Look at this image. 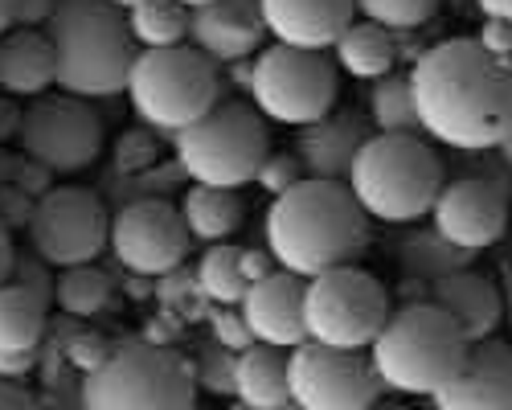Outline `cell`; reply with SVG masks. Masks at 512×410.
Here are the masks:
<instances>
[{
    "mask_svg": "<svg viewBox=\"0 0 512 410\" xmlns=\"http://www.w3.org/2000/svg\"><path fill=\"white\" fill-rule=\"evenodd\" d=\"M369 410H410V406H402V402H373Z\"/></svg>",
    "mask_w": 512,
    "mask_h": 410,
    "instance_id": "816d5d0a",
    "label": "cell"
},
{
    "mask_svg": "<svg viewBox=\"0 0 512 410\" xmlns=\"http://www.w3.org/2000/svg\"><path fill=\"white\" fill-rule=\"evenodd\" d=\"M267 25L259 0H209L201 9H189V46L218 62H246L263 50Z\"/></svg>",
    "mask_w": 512,
    "mask_h": 410,
    "instance_id": "e0dca14e",
    "label": "cell"
},
{
    "mask_svg": "<svg viewBox=\"0 0 512 410\" xmlns=\"http://www.w3.org/2000/svg\"><path fill=\"white\" fill-rule=\"evenodd\" d=\"M476 41L496 58H512V25H504V21H484Z\"/></svg>",
    "mask_w": 512,
    "mask_h": 410,
    "instance_id": "7bdbcfd3",
    "label": "cell"
},
{
    "mask_svg": "<svg viewBox=\"0 0 512 410\" xmlns=\"http://www.w3.org/2000/svg\"><path fill=\"white\" fill-rule=\"evenodd\" d=\"M287 390L304 410H369L386 386L377 382L369 353L328 349L304 341L287 353Z\"/></svg>",
    "mask_w": 512,
    "mask_h": 410,
    "instance_id": "4fadbf2b",
    "label": "cell"
},
{
    "mask_svg": "<svg viewBox=\"0 0 512 410\" xmlns=\"http://www.w3.org/2000/svg\"><path fill=\"white\" fill-rule=\"evenodd\" d=\"M58 0H9V29H46Z\"/></svg>",
    "mask_w": 512,
    "mask_h": 410,
    "instance_id": "b9f144b4",
    "label": "cell"
},
{
    "mask_svg": "<svg viewBox=\"0 0 512 410\" xmlns=\"http://www.w3.org/2000/svg\"><path fill=\"white\" fill-rule=\"evenodd\" d=\"M111 214L95 189L54 185L33 201V218L25 226L29 251L54 271L95 263L107 251Z\"/></svg>",
    "mask_w": 512,
    "mask_h": 410,
    "instance_id": "7c38bea8",
    "label": "cell"
},
{
    "mask_svg": "<svg viewBox=\"0 0 512 410\" xmlns=\"http://www.w3.org/2000/svg\"><path fill=\"white\" fill-rule=\"evenodd\" d=\"M263 238L279 271L312 279L361 259L369 246V218L353 201L349 185L304 177L295 189L271 201Z\"/></svg>",
    "mask_w": 512,
    "mask_h": 410,
    "instance_id": "7a4b0ae2",
    "label": "cell"
},
{
    "mask_svg": "<svg viewBox=\"0 0 512 410\" xmlns=\"http://www.w3.org/2000/svg\"><path fill=\"white\" fill-rule=\"evenodd\" d=\"M115 283L99 263H82L66 267L54 275V308L70 320H91L111 304Z\"/></svg>",
    "mask_w": 512,
    "mask_h": 410,
    "instance_id": "f546056e",
    "label": "cell"
},
{
    "mask_svg": "<svg viewBox=\"0 0 512 410\" xmlns=\"http://www.w3.org/2000/svg\"><path fill=\"white\" fill-rule=\"evenodd\" d=\"M279 410H304V406H295V402H287V406H279Z\"/></svg>",
    "mask_w": 512,
    "mask_h": 410,
    "instance_id": "11a10c76",
    "label": "cell"
},
{
    "mask_svg": "<svg viewBox=\"0 0 512 410\" xmlns=\"http://www.w3.org/2000/svg\"><path fill=\"white\" fill-rule=\"evenodd\" d=\"M254 181H259V189H263V193L283 197L287 189H295V185L304 181V169H300V160H295L291 152H275V156H267V160L259 164V173H254Z\"/></svg>",
    "mask_w": 512,
    "mask_h": 410,
    "instance_id": "f35d334b",
    "label": "cell"
},
{
    "mask_svg": "<svg viewBox=\"0 0 512 410\" xmlns=\"http://www.w3.org/2000/svg\"><path fill=\"white\" fill-rule=\"evenodd\" d=\"M193 410H197V406H193Z\"/></svg>",
    "mask_w": 512,
    "mask_h": 410,
    "instance_id": "6f0895ef",
    "label": "cell"
},
{
    "mask_svg": "<svg viewBox=\"0 0 512 410\" xmlns=\"http://www.w3.org/2000/svg\"><path fill=\"white\" fill-rule=\"evenodd\" d=\"M447 164L418 136H369L349 169V193L369 222L410 226L431 214Z\"/></svg>",
    "mask_w": 512,
    "mask_h": 410,
    "instance_id": "277c9868",
    "label": "cell"
},
{
    "mask_svg": "<svg viewBox=\"0 0 512 410\" xmlns=\"http://www.w3.org/2000/svg\"><path fill=\"white\" fill-rule=\"evenodd\" d=\"M111 210L119 205H132V201H173L177 193H185V173L177 160H160L144 173H115L107 169L99 189H95Z\"/></svg>",
    "mask_w": 512,
    "mask_h": 410,
    "instance_id": "83f0119b",
    "label": "cell"
},
{
    "mask_svg": "<svg viewBox=\"0 0 512 410\" xmlns=\"http://www.w3.org/2000/svg\"><path fill=\"white\" fill-rule=\"evenodd\" d=\"M193 279H197L201 296H205L209 304H218V308L242 304L246 287H250L246 275H242V246H234V242H213V246H205V255H201Z\"/></svg>",
    "mask_w": 512,
    "mask_h": 410,
    "instance_id": "1f68e13d",
    "label": "cell"
},
{
    "mask_svg": "<svg viewBox=\"0 0 512 410\" xmlns=\"http://www.w3.org/2000/svg\"><path fill=\"white\" fill-rule=\"evenodd\" d=\"M181 9H201V5H209V0H177Z\"/></svg>",
    "mask_w": 512,
    "mask_h": 410,
    "instance_id": "db71d44e",
    "label": "cell"
},
{
    "mask_svg": "<svg viewBox=\"0 0 512 410\" xmlns=\"http://www.w3.org/2000/svg\"><path fill=\"white\" fill-rule=\"evenodd\" d=\"M0 410H41V402L17 382H0Z\"/></svg>",
    "mask_w": 512,
    "mask_h": 410,
    "instance_id": "bcb514c9",
    "label": "cell"
},
{
    "mask_svg": "<svg viewBox=\"0 0 512 410\" xmlns=\"http://www.w3.org/2000/svg\"><path fill=\"white\" fill-rule=\"evenodd\" d=\"M496 156H500V160L508 164V169H512V132H508V136H504V140L496 144Z\"/></svg>",
    "mask_w": 512,
    "mask_h": 410,
    "instance_id": "681fc988",
    "label": "cell"
},
{
    "mask_svg": "<svg viewBox=\"0 0 512 410\" xmlns=\"http://www.w3.org/2000/svg\"><path fill=\"white\" fill-rule=\"evenodd\" d=\"M271 271H279V267H275L267 246H242V275H246V283H259Z\"/></svg>",
    "mask_w": 512,
    "mask_h": 410,
    "instance_id": "ee69618b",
    "label": "cell"
},
{
    "mask_svg": "<svg viewBox=\"0 0 512 410\" xmlns=\"http://www.w3.org/2000/svg\"><path fill=\"white\" fill-rule=\"evenodd\" d=\"M418 304H431L435 312H443L455 333L463 337V345H476V341H488L496 337V328L504 320V300H500V287L480 275V271H455V275H443L435 283H422V296Z\"/></svg>",
    "mask_w": 512,
    "mask_h": 410,
    "instance_id": "d6986e66",
    "label": "cell"
},
{
    "mask_svg": "<svg viewBox=\"0 0 512 410\" xmlns=\"http://www.w3.org/2000/svg\"><path fill=\"white\" fill-rule=\"evenodd\" d=\"M50 328V304L17 283H0V353H37Z\"/></svg>",
    "mask_w": 512,
    "mask_h": 410,
    "instance_id": "4316f807",
    "label": "cell"
},
{
    "mask_svg": "<svg viewBox=\"0 0 512 410\" xmlns=\"http://www.w3.org/2000/svg\"><path fill=\"white\" fill-rule=\"evenodd\" d=\"M439 0H353V13L361 21H373L390 33H406V29H418L435 17Z\"/></svg>",
    "mask_w": 512,
    "mask_h": 410,
    "instance_id": "836d02e7",
    "label": "cell"
},
{
    "mask_svg": "<svg viewBox=\"0 0 512 410\" xmlns=\"http://www.w3.org/2000/svg\"><path fill=\"white\" fill-rule=\"evenodd\" d=\"M107 246L123 271L160 279L168 271L185 267L193 238L173 201H132L111 214Z\"/></svg>",
    "mask_w": 512,
    "mask_h": 410,
    "instance_id": "5bb4252c",
    "label": "cell"
},
{
    "mask_svg": "<svg viewBox=\"0 0 512 410\" xmlns=\"http://www.w3.org/2000/svg\"><path fill=\"white\" fill-rule=\"evenodd\" d=\"M181 222L193 242H230V234L242 230L246 222V201L238 189H209V185H185L181 193Z\"/></svg>",
    "mask_w": 512,
    "mask_h": 410,
    "instance_id": "d4e9b609",
    "label": "cell"
},
{
    "mask_svg": "<svg viewBox=\"0 0 512 410\" xmlns=\"http://www.w3.org/2000/svg\"><path fill=\"white\" fill-rule=\"evenodd\" d=\"M230 410H250V406H242V402H230Z\"/></svg>",
    "mask_w": 512,
    "mask_h": 410,
    "instance_id": "9f6ffc18",
    "label": "cell"
},
{
    "mask_svg": "<svg viewBox=\"0 0 512 410\" xmlns=\"http://www.w3.org/2000/svg\"><path fill=\"white\" fill-rule=\"evenodd\" d=\"M435 410H512V345L500 337L467 345L455 378L431 394Z\"/></svg>",
    "mask_w": 512,
    "mask_h": 410,
    "instance_id": "2e32d148",
    "label": "cell"
},
{
    "mask_svg": "<svg viewBox=\"0 0 512 410\" xmlns=\"http://www.w3.org/2000/svg\"><path fill=\"white\" fill-rule=\"evenodd\" d=\"M13 234L5 230V226H0V283H5L9 279V271H13Z\"/></svg>",
    "mask_w": 512,
    "mask_h": 410,
    "instance_id": "c3c4849f",
    "label": "cell"
},
{
    "mask_svg": "<svg viewBox=\"0 0 512 410\" xmlns=\"http://www.w3.org/2000/svg\"><path fill=\"white\" fill-rule=\"evenodd\" d=\"M54 50V87L74 99H115L127 87L136 41L127 17L107 0H58L46 21Z\"/></svg>",
    "mask_w": 512,
    "mask_h": 410,
    "instance_id": "3957f363",
    "label": "cell"
},
{
    "mask_svg": "<svg viewBox=\"0 0 512 410\" xmlns=\"http://www.w3.org/2000/svg\"><path fill=\"white\" fill-rule=\"evenodd\" d=\"M123 95L132 99V111L144 128L156 136L173 140L197 123L209 107H218L222 82L218 66L193 46H173V50H140L127 74Z\"/></svg>",
    "mask_w": 512,
    "mask_h": 410,
    "instance_id": "52a82bcc",
    "label": "cell"
},
{
    "mask_svg": "<svg viewBox=\"0 0 512 410\" xmlns=\"http://www.w3.org/2000/svg\"><path fill=\"white\" fill-rule=\"evenodd\" d=\"M54 267L50 263H41L33 251H21V255H13V271H9V283H17V287H25V292H33L41 304H50L54 308Z\"/></svg>",
    "mask_w": 512,
    "mask_h": 410,
    "instance_id": "74e56055",
    "label": "cell"
},
{
    "mask_svg": "<svg viewBox=\"0 0 512 410\" xmlns=\"http://www.w3.org/2000/svg\"><path fill=\"white\" fill-rule=\"evenodd\" d=\"M422 140L451 152H488L512 132V58L488 54L476 37L431 46L410 70Z\"/></svg>",
    "mask_w": 512,
    "mask_h": 410,
    "instance_id": "6da1fadb",
    "label": "cell"
},
{
    "mask_svg": "<svg viewBox=\"0 0 512 410\" xmlns=\"http://www.w3.org/2000/svg\"><path fill=\"white\" fill-rule=\"evenodd\" d=\"M21 156L41 164L50 177L54 173H87L103 156V119L87 99L74 95H37L21 107L17 128Z\"/></svg>",
    "mask_w": 512,
    "mask_h": 410,
    "instance_id": "8fae6325",
    "label": "cell"
},
{
    "mask_svg": "<svg viewBox=\"0 0 512 410\" xmlns=\"http://www.w3.org/2000/svg\"><path fill=\"white\" fill-rule=\"evenodd\" d=\"M37 353H0V382H21L25 374H33Z\"/></svg>",
    "mask_w": 512,
    "mask_h": 410,
    "instance_id": "f6af8a7d",
    "label": "cell"
},
{
    "mask_svg": "<svg viewBox=\"0 0 512 410\" xmlns=\"http://www.w3.org/2000/svg\"><path fill=\"white\" fill-rule=\"evenodd\" d=\"M123 17L140 50H173L189 41V9L177 0H136Z\"/></svg>",
    "mask_w": 512,
    "mask_h": 410,
    "instance_id": "f1b7e54d",
    "label": "cell"
},
{
    "mask_svg": "<svg viewBox=\"0 0 512 410\" xmlns=\"http://www.w3.org/2000/svg\"><path fill=\"white\" fill-rule=\"evenodd\" d=\"M390 312V292L357 263L304 279V328L316 345L369 353Z\"/></svg>",
    "mask_w": 512,
    "mask_h": 410,
    "instance_id": "30bf717a",
    "label": "cell"
},
{
    "mask_svg": "<svg viewBox=\"0 0 512 410\" xmlns=\"http://www.w3.org/2000/svg\"><path fill=\"white\" fill-rule=\"evenodd\" d=\"M107 5H115L119 13H127V9H132V5H136V0H107Z\"/></svg>",
    "mask_w": 512,
    "mask_h": 410,
    "instance_id": "f5cc1de1",
    "label": "cell"
},
{
    "mask_svg": "<svg viewBox=\"0 0 512 410\" xmlns=\"http://www.w3.org/2000/svg\"><path fill=\"white\" fill-rule=\"evenodd\" d=\"M111 349H115V345H111L103 333H91V328H74V333L62 341V357H66V365L78 369L82 378L95 374V369L111 357Z\"/></svg>",
    "mask_w": 512,
    "mask_h": 410,
    "instance_id": "8d00e7d4",
    "label": "cell"
},
{
    "mask_svg": "<svg viewBox=\"0 0 512 410\" xmlns=\"http://www.w3.org/2000/svg\"><path fill=\"white\" fill-rule=\"evenodd\" d=\"M476 5H480L484 21H504V25H512V0H476Z\"/></svg>",
    "mask_w": 512,
    "mask_h": 410,
    "instance_id": "7dc6e473",
    "label": "cell"
},
{
    "mask_svg": "<svg viewBox=\"0 0 512 410\" xmlns=\"http://www.w3.org/2000/svg\"><path fill=\"white\" fill-rule=\"evenodd\" d=\"M390 259L398 263V271L410 279V283H435L443 275H455V271H467L476 263L472 251H459L451 246L435 226L426 230H406L390 242Z\"/></svg>",
    "mask_w": 512,
    "mask_h": 410,
    "instance_id": "cb8c5ba5",
    "label": "cell"
},
{
    "mask_svg": "<svg viewBox=\"0 0 512 410\" xmlns=\"http://www.w3.org/2000/svg\"><path fill=\"white\" fill-rule=\"evenodd\" d=\"M369 123L377 136H418L422 140V123L414 107V87L410 74H386L373 82L369 91Z\"/></svg>",
    "mask_w": 512,
    "mask_h": 410,
    "instance_id": "4dcf8cb0",
    "label": "cell"
},
{
    "mask_svg": "<svg viewBox=\"0 0 512 410\" xmlns=\"http://www.w3.org/2000/svg\"><path fill=\"white\" fill-rule=\"evenodd\" d=\"M152 283H156V296L164 300V312H181L185 320H197V316L205 312V304H209V300L201 296L193 271H185V267L168 271V275H160V279H152Z\"/></svg>",
    "mask_w": 512,
    "mask_h": 410,
    "instance_id": "d590c367",
    "label": "cell"
},
{
    "mask_svg": "<svg viewBox=\"0 0 512 410\" xmlns=\"http://www.w3.org/2000/svg\"><path fill=\"white\" fill-rule=\"evenodd\" d=\"M234 402L250 406V410H279L291 402L287 390V349L275 345H259L238 353L234 361Z\"/></svg>",
    "mask_w": 512,
    "mask_h": 410,
    "instance_id": "603a6c76",
    "label": "cell"
},
{
    "mask_svg": "<svg viewBox=\"0 0 512 410\" xmlns=\"http://www.w3.org/2000/svg\"><path fill=\"white\" fill-rule=\"evenodd\" d=\"M152 164H160V136L152 128H127L119 132L115 148H111V169L115 173H144L152 169Z\"/></svg>",
    "mask_w": 512,
    "mask_h": 410,
    "instance_id": "e575fe53",
    "label": "cell"
},
{
    "mask_svg": "<svg viewBox=\"0 0 512 410\" xmlns=\"http://www.w3.org/2000/svg\"><path fill=\"white\" fill-rule=\"evenodd\" d=\"M54 87V50L46 29L0 33V91L13 99H37Z\"/></svg>",
    "mask_w": 512,
    "mask_h": 410,
    "instance_id": "7402d4cb",
    "label": "cell"
},
{
    "mask_svg": "<svg viewBox=\"0 0 512 410\" xmlns=\"http://www.w3.org/2000/svg\"><path fill=\"white\" fill-rule=\"evenodd\" d=\"M369 123L357 111H328L324 119L308 123V128H295V160L308 181H336L345 185L349 169L361 152V144L369 140Z\"/></svg>",
    "mask_w": 512,
    "mask_h": 410,
    "instance_id": "ffe728a7",
    "label": "cell"
},
{
    "mask_svg": "<svg viewBox=\"0 0 512 410\" xmlns=\"http://www.w3.org/2000/svg\"><path fill=\"white\" fill-rule=\"evenodd\" d=\"M33 201H37V197H29V193L17 189V185H0V226H5L9 234H13V230H25L29 218H33Z\"/></svg>",
    "mask_w": 512,
    "mask_h": 410,
    "instance_id": "60d3db41",
    "label": "cell"
},
{
    "mask_svg": "<svg viewBox=\"0 0 512 410\" xmlns=\"http://www.w3.org/2000/svg\"><path fill=\"white\" fill-rule=\"evenodd\" d=\"M508 214H512V197L504 189L480 177H455V181H443L426 218L451 246L480 255L504 238Z\"/></svg>",
    "mask_w": 512,
    "mask_h": 410,
    "instance_id": "9a60e30c",
    "label": "cell"
},
{
    "mask_svg": "<svg viewBox=\"0 0 512 410\" xmlns=\"http://www.w3.org/2000/svg\"><path fill=\"white\" fill-rule=\"evenodd\" d=\"M193 374L173 345L123 341L82 378V410H193Z\"/></svg>",
    "mask_w": 512,
    "mask_h": 410,
    "instance_id": "ba28073f",
    "label": "cell"
},
{
    "mask_svg": "<svg viewBox=\"0 0 512 410\" xmlns=\"http://www.w3.org/2000/svg\"><path fill=\"white\" fill-rule=\"evenodd\" d=\"M209 337L218 341V345H226L230 353H242V349L254 345V337H250V328H246L238 304H234V308H213V312H209Z\"/></svg>",
    "mask_w": 512,
    "mask_h": 410,
    "instance_id": "ab89813d",
    "label": "cell"
},
{
    "mask_svg": "<svg viewBox=\"0 0 512 410\" xmlns=\"http://www.w3.org/2000/svg\"><path fill=\"white\" fill-rule=\"evenodd\" d=\"M250 337L259 345H275V349H295L308 341L304 328V279L291 271H271L267 279L250 283L246 296L238 304Z\"/></svg>",
    "mask_w": 512,
    "mask_h": 410,
    "instance_id": "ac0fdd59",
    "label": "cell"
},
{
    "mask_svg": "<svg viewBox=\"0 0 512 410\" xmlns=\"http://www.w3.org/2000/svg\"><path fill=\"white\" fill-rule=\"evenodd\" d=\"M185 361H189V374H193L197 390H205L213 398H234V361H238V353H230L213 337H201Z\"/></svg>",
    "mask_w": 512,
    "mask_h": 410,
    "instance_id": "d6a6232c",
    "label": "cell"
},
{
    "mask_svg": "<svg viewBox=\"0 0 512 410\" xmlns=\"http://www.w3.org/2000/svg\"><path fill=\"white\" fill-rule=\"evenodd\" d=\"M463 353L467 345L455 333V324L431 304L394 308L390 320L381 324L377 341L369 345L377 382L390 394H414V398L439 394L463 365Z\"/></svg>",
    "mask_w": 512,
    "mask_h": 410,
    "instance_id": "5b68a950",
    "label": "cell"
},
{
    "mask_svg": "<svg viewBox=\"0 0 512 410\" xmlns=\"http://www.w3.org/2000/svg\"><path fill=\"white\" fill-rule=\"evenodd\" d=\"M332 54H336V70L353 74L357 82H377V78L394 74L402 50H398V33L381 29L373 21H353L336 37Z\"/></svg>",
    "mask_w": 512,
    "mask_h": 410,
    "instance_id": "484cf974",
    "label": "cell"
},
{
    "mask_svg": "<svg viewBox=\"0 0 512 410\" xmlns=\"http://www.w3.org/2000/svg\"><path fill=\"white\" fill-rule=\"evenodd\" d=\"M9 29V0H0V33Z\"/></svg>",
    "mask_w": 512,
    "mask_h": 410,
    "instance_id": "f907efd6",
    "label": "cell"
},
{
    "mask_svg": "<svg viewBox=\"0 0 512 410\" xmlns=\"http://www.w3.org/2000/svg\"><path fill=\"white\" fill-rule=\"evenodd\" d=\"M271 156L267 119L242 99H218L197 123L173 136V160L189 185L242 189Z\"/></svg>",
    "mask_w": 512,
    "mask_h": 410,
    "instance_id": "8992f818",
    "label": "cell"
},
{
    "mask_svg": "<svg viewBox=\"0 0 512 410\" xmlns=\"http://www.w3.org/2000/svg\"><path fill=\"white\" fill-rule=\"evenodd\" d=\"M246 95L263 119L283 123V128H308L336 107V62L320 50H295L275 41L250 58Z\"/></svg>",
    "mask_w": 512,
    "mask_h": 410,
    "instance_id": "9c48e42d",
    "label": "cell"
},
{
    "mask_svg": "<svg viewBox=\"0 0 512 410\" xmlns=\"http://www.w3.org/2000/svg\"><path fill=\"white\" fill-rule=\"evenodd\" d=\"M259 9L271 41L320 54H328L336 37L357 21L353 0H259Z\"/></svg>",
    "mask_w": 512,
    "mask_h": 410,
    "instance_id": "44dd1931",
    "label": "cell"
}]
</instances>
